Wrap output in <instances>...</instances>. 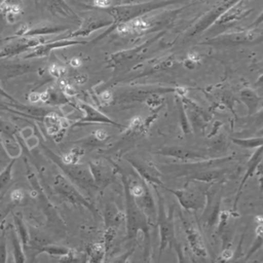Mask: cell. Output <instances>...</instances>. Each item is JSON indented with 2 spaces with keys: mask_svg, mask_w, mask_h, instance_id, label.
<instances>
[{
  "mask_svg": "<svg viewBox=\"0 0 263 263\" xmlns=\"http://www.w3.org/2000/svg\"><path fill=\"white\" fill-rule=\"evenodd\" d=\"M0 96L1 97H3V98H5V99H7V100H9V101H11L12 103H18L13 97H11L10 95H8L7 92H5V90L0 86Z\"/></svg>",
  "mask_w": 263,
  "mask_h": 263,
  "instance_id": "29",
  "label": "cell"
},
{
  "mask_svg": "<svg viewBox=\"0 0 263 263\" xmlns=\"http://www.w3.org/2000/svg\"><path fill=\"white\" fill-rule=\"evenodd\" d=\"M95 4L101 8H105L109 4V0H95Z\"/></svg>",
  "mask_w": 263,
  "mask_h": 263,
  "instance_id": "32",
  "label": "cell"
},
{
  "mask_svg": "<svg viewBox=\"0 0 263 263\" xmlns=\"http://www.w3.org/2000/svg\"><path fill=\"white\" fill-rule=\"evenodd\" d=\"M144 192V188L140 185H135L132 187L129 193L133 195V197H140Z\"/></svg>",
  "mask_w": 263,
  "mask_h": 263,
  "instance_id": "28",
  "label": "cell"
},
{
  "mask_svg": "<svg viewBox=\"0 0 263 263\" xmlns=\"http://www.w3.org/2000/svg\"><path fill=\"white\" fill-rule=\"evenodd\" d=\"M103 253H104V249L102 245L97 243V245H92L89 248V256L92 258L91 259L92 261H99L100 257L103 256Z\"/></svg>",
  "mask_w": 263,
  "mask_h": 263,
  "instance_id": "25",
  "label": "cell"
},
{
  "mask_svg": "<svg viewBox=\"0 0 263 263\" xmlns=\"http://www.w3.org/2000/svg\"><path fill=\"white\" fill-rule=\"evenodd\" d=\"M55 189H57V191H59L61 194L66 196L72 202H78L79 201V202H82V203L87 205V202H85L80 197V195L76 191H74L73 188L61 176H58L55 178Z\"/></svg>",
  "mask_w": 263,
  "mask_h": 263,
  "instance_id": "15",
  "label": "cell"
},
{
  "mask_svg": "<svg viewBox=\"0 0 263 263\" xmlns=\"http://www.w3.org/2000/svg\"><path fill=\"white\" fill-rule=\"evenodd\" d=\"M40 252H45L51 256L53 255H59V256H66L68 254V250L64 249V248H60V247H44L41 249Z\"/></svg>",
  "mask_w": 263,
  "mask_h": 263,
  "instance_id": "24",
  "label": "cell"
},
{
  "mask_svg": "<svg viewBox=\"0 0 263 263\" xmlns=\"http://www.w3.org/2000/svg\"><path fill=\"white\" fill-rule=\"evenodd\" d=\"M38 66L39 63L36 62L0 64V80L5 81L8 78L35 71L38 69Z\"/></svg>",
  "mask_w": 263,
  "mask_h": 263,
  "instance_id": "5",
  "label": "cell"
},
{
  "mask_svg": "<svg viewBox=\"0 0 263 263\" xmlns=\"http://www.w3.org/2000/svg\"><path fill=\"white\" fill-rule=\"evenodd\" d=\"M158 153L164 154V155H171V156H176V157H182V158H198V157H203L202 154L193 151V150H189V149H185V148H178V147H167L165 149H163V151H159Z\"/></svg>",
  "mask_w": 263,
  "mask_h": 263,
  "instance_id": "18",
  "label": "cell"
},
{
  "mask_svg": "<svg viewBox=\"0 0 263 263\" xmlns=\"http://www.w3.org/2000/svg\"><path fill=\"white\" fill-rule=\"evenodd\" d=\"M112 24H113V21H107V20L102 18V17H88L86 21H84V23L81 25V27L79 29H77L72 34L68 35L67 39L71 38V37L87 36L91 32H93V31H96L100 28L110 26Z\"/></svg>",
  "mask_w": 263,
  "mask_h": 263,
  "instance_id": "9",
  "label": "cell"
},
{
  "mask_svg": "<svg viewBox=\"0 0 263 263\" xmlns=\"http://www.w3.org/2000/svg\"><path fill=\"white\" fill-rule=\"evenodd\" d=\"M132 164L137 168V171L141 174V176L144 178L145 181H149L152 183L160 184V174L159 172L152 165V163L147 161H136L134 159L129 160Z\"/></svg>",
  "mask_w": 263,
  "mask_h": 263,
  "instance_id": "12",
  "label": "cell"
},
{
  "mask_svg": "<svg viewBox=\"0 0 263 263\" xmlns=\"http://www.w3.org/2000/svg\"><path fill=\"white\" fill-rule=\"evenodd\" d=\"M106 138H107V134H106L105 130H103V129L97 130V133H96V140L104 141Z\"/></svg>",
  "mask_w": 263,
  "mask_h": 263,
  "instance_id": "30",
  "label": "cell"
},
{
  "mask_svg": "<svg viewBox=\"0 0 263 263\" xmlns=\"http://www.w3.org/2000/svg\"><path fill=\"white\" fill-rule=\"evenodd\" d=\"M43 42H44V39L41 36H35V37L22 36L21 38L14 41H11L10 43L3 46V48L0 50V59L15 57L22 52H25L34 48L35 46Z\"/></svg>",
  "mask_w": 263,
  "mask_h": 263,
  "instance_id": "3",
  "label": "cell"
},
{
  "mask_svg": "<svg viewBox=\"0 0 263 263\" xmlns=\"http://www.w3.org/2000/svg\"><path fill=\"white\" fill-rule=\"evenodd\" d=\"M126 214H127V233L128 237L133 238L139 229H142L147 236V223L140 209L137 206L133 195L129 193L128 187L126 186ZM148 237V236H147ZM149 239V237H148Z\"/></svg>",
  "mask_w": 263,
  "mask_h": 263,
  "instance_id": "2",
  "label": "cell"
},
{
  "mask_svg": "<svg viewBox=\"0 0 263 263\" xmlns=\"http://www.w3.org/2000/svg\"><path fill=\"white\" fill-rule=\"evenodd\" d=\"M7 230L9 231V237H10L11 245H12L14 261L15 262H24L26 260V258H25V255H24V252L22 249V242L17 236L15 229L10 225V226H8Z\"/></svg>",
  "mask_w": 263,
  "mask_h": 263,
  "instance_id": "17",
  "label": "cell"
},
{
  "mask_svg": "<svg viewBox=\"0 0 263 263\" xmlns=\"http://www.w3.org/2000/svg\"><path fill=\"white\" fill-rule=\"evenodd\" d=\"M241 98H242V100L249 105V107L251 106V103H252V108L257 106L258 98H257L256 95H255L253 91H251L250 89H247V90L242 91V92H241Z\"/></svg>",
  "mask_w": 263,
  "mask_h": 263,
  "instance_id": "23",
  "label": "cell"
},
{
  "mask_svg": "<svg viewBox=\"0 0 263 263\" xmlns=\"http://www.w3.org/2000/svg\"><path fill=\"white\" fill-rule=\"evenodd\" d=\"M158 223L160 226V234H161V243H160V252H161L163 250V248L166 246V243L172 242V240L174 239V231H173L172 223L165 216L161 198H159Z\"/></svg>",
  "mask_w": 263,
  "mask_h": 263,
  "instance_id": "11",
  "label": "cell"
},
{
  "mask_svg": "<svg viewBox=\"0 0 263 263\" xmlns=\"http://www.w3.org/2000/svg\"><path fill=\"white\" fill-rule=\"evenodd\" d=\"M80 105H81V108L85 111V116L80 119V122H99V123H107V124L115 125L118 127L122 126V125L116 123L115 121L111 120L110 118L106 117L105 115H103L101 112H99L91 106L84 104V103H81Z\"/></svg>",
  "mask_w": 263,
  "mask_h": 263,
  "instance_id": "14",
  "label": "cell"
},
{
  "mask_svg": "<svg viewBox=\"0 0 263 263\" xmlns=\"http://www.w3.org/2000/svg\"><path fill=\"white\" fill-rule=\"evenodd\" d=\"M89 171L91 173L93 182H97L98 185L105 186L112 179V170L106 163L102 161H91L89 162Z\"/></svg>",
  "mask_w": 263,
  "mask_h": 263,
  "instance_id": "10",
  "label": "cell"
},
{
  "mask_svg": "<svg viewBox=\"0 0 263 263\" xmlns=\"http://www.w3.org/2000/svg\"><path fill=\"white\" fill-rule=\"evenodd\" d=\"M182 219H183V224H184V227H185V231H186V234H187V237H188V240H189V243L191 246L192 251L197 256H200V257L206 256V250H205L203 240H202L199 232L196 230L195 226L191 223L190 220L188 221L184 217Z\"/></svg>",
  "mask_w": 263,
  "mask_h": 263,
  "instance_id": "8",
  "label": "cell"
},
{
  "mask_svg": "<svg viewBox=\"0 0 263 263\" xmlns=\"http://www.w3.org/2000/svg\"><path fill=\"white\" fill-rule=\"evenodd\" d=\"M20 0H3L0 3V13L4 12V10L11 6H18Z\"/></svg>",
  "mask_w": 263,
  "mask_h": 263,
  "instance_id": "26",
  "label": "cell"
},
{
  "mask_svg": "<svg viewBox=\"0 0 263 263\" xmlns=\"http://www.w3.org/2000/svg\"><path fill=\"white\" fill-rule=\"evenodd\" d=\"M187 0H162V1H150L136 4H124L106 8V11L113 16V24H122L128 21L141 17L149 11L162 8L164 6L185 2Z\"/></svg>",
  "mask_w": 263,
  "mask_h": 263,
  "instance_id": "1",
  "label": "cell"
},
{
  "mask_svg": "<svg viewBox=\"0 0 263 263\" xmlns=\"http://www.w3.org/2000/svg\"><path fill=\"white\" fill-rule=\"evenodd\" d=\"M15 160H16L15 158L10 160L8 162V164L4 167V170L0 173V193L5 191L11 184V180H12L11 171H12V166H13Z\"/></svg>",
  "mask_w": 263,
  "mask_h": 263,
  "instance_id": "20",
  "label": "cell"
},
{
  "mask_svg": "<svg viewBox=\"0 0 263 263\" xmlns=\"http://www.w3.org/2000/svg\"><path fill=\"white\" fill-rule=\"evenodd\" d=\"M174 193L183 208L187 210H198L205 204V198L197 191L194 190H170Z\"/></svg>",
  "mask_w": 263,
  "mask_h": 263,
  "instance_id": "6",
  "label": "cell"
},
{
  "mask_svg": "<svg viewBox=\"0 0 263 263\" xmlns=\"http://www.w3.org/2000/svg\"><path fill=\"white\" fill-rule=\"evenodd\" d=\"M79 43H84L81 41H74V40H57V41H51V42H43L34 48H32V51L29 52L28 54L25 55L24 59H33V58H43L46 57L52 49L55 48H61L73 44H79Z\"/></svg>",
  "mask_w": 263,
  "mask_h": 263,
  "instance_id": "7",
  "label": "cell"
},
{
  "mask_svg": "<svg viewBox=\"0 0 263 263\" xmlns=\"http://www.w3.org/2000/svg\"><path fill=\"white\" fill-rule=\"evenodd\" d=\"M51 75L55 76V77H60L64 74L67 73V69L64 68V67H61V66H57V65H52V67L49 69Z\"/></svg>",
  "mask_w": 263,
  "mask_h": 263,
  "instance_id": "27",
  "label": "cell"
},
{
  "mask_svg": "<svg viewBox=\"0 0 263 263\" xmlns=\"http://www.w3.org/2000/svg\"><path fill=\"white\" fill-rule=\"evenodd\" d=\"M238 0H226L223 3L219 4L212 10H210L194 27L193 31L190 33L189 36H193L196 33H199L203 30H205L209 26H211L213 23H215L231 5L236 3Z\"/></svg>",
  "mask_w": 263,
  "mask_h": 263,
  "instance_id": "4",
  "label": "cell"
},
{
  "mask_svg": "<svg viewBox=\"0 0 263 263\" xmlns=\"http://www.w3.org/2000/svg\"><path fill=\"white\" fill-rule=\"evenodd\" d=\"M7 261V228L2 227L0 234V262Z\"/></svg>",
  "mask_w": 263,
  "mask_h": 263,
  "instance_id": "22",
  "label": "cell"
},
{
  "mask_svg": "<svg viewBox=\"0 0 263 263\" xmlns=\"http://www.w3.org/2000/svg\"><path fill=\"white\" fill-rule=\"evenodd\" d=\"M13 221H14V225H15V229H16L15 231H16L17 236H18V238L22 242V247L24 249H26L27 246H28V242L30 240L29 231L27 230V227L25 226L23 220L14 214H13Z\"/></svg>",
  "mask_w": 263,
  "mask_h": 263,
  "instance_id": "19",
  "label": "cell"
},
{
  "mask_svg": "<svg viewBox=\"0 0 263 263\" xmlns=\"http://www.w3.org/2000/svg\"><path fill=\"white\" fill-rule=\"evenodd\" d=\"M60 163V162H59ZM63 170L66 171V173L68 175H70L73 179L77 180L78 182L83 183V185H92L93 184V179L91 176V173L88 168H86L85 166L82 165H70L69 166H64L62 163L59 164Z\"/></svg>",
  "mask_w": 263,
  "mask_h": 263,
  "instance_id": "13",
  "label": "cell"
},
{
  "mask_svg": "<svg viewBox=\"0 0 263 263\" xmlns=\"http://www.w3.org/2000/svg\"><path fill=\"white\" fill-rule=\"evenodd\" d=\"M46 2L48 3L49 7L52 9L51 11H55L58 13H62L66 16L68 15H75V13H73V11L68 7V5L64 2V0H46Z\"/></svg>",
  "mask_w": 263,
  "mask_h": 263,
  "instance_id": "21",
  "label": "cell"
},
{
  "mask_svg": "<svg viewBox=\"0 0 263 263\" xmlns=\"http://www.w3.org/2000/svg\"><path fill=\"white\" fill-rule=\"evenodd\" d=\"M112 99V93L109 91H105L101 95V100L104 101L105 103H108Z\"/></svg>",
  "mask_w": 263,
  "mask_h": 263,
  "instance_id": "31",
  "label": "cell"
},
{
  "mask_svg": "<svg viewBox=\"0 0 263 263\" xmlns=\"http://www.w3.org/2000/svg\"><path fill=\"white\" fill-rule=\"evenodd\" d=\"M80 60L79 59H77V58H75V59H72V61H71V65L73 66V67H78L79 65H80Z\"/></svg>",
  "mask_w": 263,
  "mask_h": 263,
  "instance_id": "33",
  "label": "cell"
},
{
  "mask_svg": "<svg viewBox=\"0 0 263 263\" xmlns=\"http://www.w3.org/2000/svg\"><path fill=\"white\" fill-rule=\"evenodd\" d=\"M68 27L65 26H51V25H46V26H40V27H35L33 29L27 30L23 36L26 37H35V36H43V35H49V34H55V33H61L65 30H68Z\"/></svg>",
  "mask_w": 263,
  "mask_h": 263,
  "instance_id": "16",
  "label": "cell"
}]
</instances>
